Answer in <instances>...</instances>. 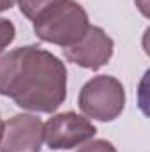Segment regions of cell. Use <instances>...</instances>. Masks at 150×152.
I'll use <instances>...</instances> for the list:
<instances>
[{"instance_id":"6da1fadb","label":"cell","mask_w":150,"mask_h":152,"mask_svg":"<svg viewBox=\"0 0 150 152\" xmlns=\"http://www.w3.org/2000/svg\"><path fill=\"white\" fill-rule=\"evenodd\" d=\"M0 96L21 110L53 113L67 97V69L48 50L32 44L11 50L0 55Z\"/></svg>"},{"instance_id":"7a4b0ae2","label":"cell","mask_w":150,"mask_h":152,"mask_svg":"<svg viewBox=\"0 0 150 152\" xmlns=\"http://www.w3.org/2000/svg\"><path fill=\"white\" fill-rule=\"evenodd\" d=\"M34 23V34L44 42L62 48L73 46L90 27L88 14L76 0H58L44 9Z\"/></svg>"},{"instance_id":"3957f363","label":"cell","mask_w":150,"mask_h":152,"mask_svg":"<svg viewBox=\"0 0 150 152\" xmlns=\"http://www.w3.org/2000/svg\"><path fill=\"white\" fill-rule=\"evenodd\" d=\"M78 106L85 117L111 122L125 108V90L124 85L110 75L90 78L79 90Z\"/></svg>"},{"instance_id":"277c9868","label":"cell","mask_w":150,"mask_h":152,"mask_svg":"<svg viewBox=\"0 0 150 152\" xmlns=\"http://www.w3.org/2000/svg\"><path fill=\"white\" fill-rule=\"evenodd\" d=\"M95 126L74 112L57 113L42 124V136L51 151H69L87 143L95 136Z\"/></svg>"},{"instance_id":"5b68a950","label":"cell","mask_w":150,"mask_h":152,"mask_svg":"<svg viewBox=\"0 0 150 152\" xmlns=\"http://www.w3.org/2000/svg\"><path fill=\"white\" fill-rule=\"evenodd\" d=\"M113 39L101 27H88L85 36L76 44L64 48V55L69 62L79 67L97 71L106 66L113 57Z\"/></svg>"},{"instance_id":"8992f818","label":"cell","mask_w":150,"mask_h":152,"mask_svg":"<svg viewBox=\"0 0 150 152\" xmlns=\"http://www.w3.org/2000/svg\"><path fill=\"white\" fill-rule=\"evenodd\" d=\"M42 122L30 113H18L4 122L0 152H41Z\"/></svg>"},{"instance_id":"52a82bcc","label":"cell","mask_w":150,"mask_h":152,"mask_svg":"<svg viewBox=\"0 0 150 152\" xmlns=\"http://www.w3.org/2000/svg\"><path fill=\"white\" fill-rule=\"evenodd\" d=\"M55 2H58V0H18V5H20L21 14L25 18H28L30 21H34L44 9H48Z\"/></svg>"},{"instance_id":"ba28073f","label":"cell","mask_w":150,"mask_h":152,"mask_svg":"<svg viewBox=\"0 0 150 152\" xmlns=\"http://www.w3.org/2000/svg\"><path fill=\"white\" fill-rule=\"evenodd\" d=\"M16 37V27L11 20L0 18V53L14 41Z\"/></svg>"},{"instance_id":"9c48e42d","label":"cell","mask_w":150,"mask_h":152,"mask_svg":"<svg viewBox=\"0 0 150 152\" xmlns=\"http://www.w3.org/2000/svg\"><path fill=\"white\" fill-rule=\"evenodd\" d=\"M76 152H117L115 145L108 140H88L87 143H83V147H79V151Z\"/></svg>"},{"instance_id":"30bf717a","label":"cell","mask_w":150,"mask_h":152,"mask_svg":"<svg viewBox=\"0 0 150 152\" xmlns=\"http://www.w3.org/2000/svg\"><path fill=\"white\" fill-rule=\"evenodd\" d=\"M18 4V0H0V12H4V11H9L12 5H16Z\"/></svg>"},{"instance_id":"8fae6325","label":"cell","mask_w":150,"mask_h":152,"mask_svg":"<svg viewBox=\"0 0 150 152\" xmlns=\"http://www.w3.org/2000/svg\"><path fill=\"white\" fill-rule=\"evenodd\" d=\"M2 133H4V120L0 117V140H2Z\"/></svg>"}]
</instances>
